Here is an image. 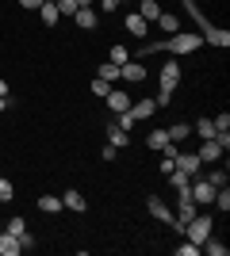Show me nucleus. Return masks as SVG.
<instances>
[{
  "instance_id": "obj_39",
  "label": "nucleus",
  "mask_w": 230,
  "mask_h": 256,
  "mask_svg": "<svg viewBox=\"0 0 230 256\" xmlns=\"http://www.w3.org/2000/svg\"><path fill=\"white\" fill-rule=\"evenodd\" d=\"M173 168H176V164H173V157H161V176H169Z\"/></svg>"
},
{
  "instance_id": "obj_32",
  "label": "nucleus",
  "mask_w": 230,
  "mask_h": 256,
  "mask_svg": "<svg viewBox=\"0 0 230 256\" xmlns=\"http://www.w3.org/2000/svg\"><path fill=\"white\" fill-rule=\"evenodd\" d=\"M173 252L176 256H199V245H196V241H184V245H176Z\"/></svg>"
},
{
  "instance_id": "obj_43",
  "label": "nucleus",
  "mask_w": 230,
  "mask_h": 256,
  "mask_svg": "<svg viewBox=\"0 0 230 256\" xmlns=\"http://www.w3.org/2000/svg\"><path fill=\"white\" fill-rule=\"evenodd\" d=\"M77 8H92V0H77Z\"/></svg>"
},
{
  "instance_id": "obj_29",
  "label": "nucleus",
  "mask_w": 230,
  "mask_h": 256,
  "mask_svg": "<svg viewBox=\"0 0 230 256\" xmlns=\"http://www.w3.org/2000/svg\"><path fill=\"white\" fill-rule=\"evenodd\" d=\"M8 234L16 237V241H20V237L27 234V222H23V218H8Z\"/></svg>"
},
{
  "instance_id": "obj_3",
  "label": "nucleus",
  "mask_w": 230,
  "mask_h": 256,
  "mask_svg": "<svg viewBox=\"0 0 230 256\" xmlns=\"http://www.w3.org/2000/svg\"><path fill=\"white\" fill-rule=\"evenodd\" d=\"M211 230H215V218H211V214H196L192 222H184V230H180V234H184L188 241H196V245H199Z\"/></svg>"
},
{
  "instance_id": "obj_24",
  "label": "nucleus",
  "mask_w": 230,
  "mask_h": 256,
  "mask_svg": "<svg viewBox=\"0 0 230 256\" xmlns=\"http://www.w3.org/2000/svg\"><path fill=\"white\" fill-rule=\"evenodd\" d=\"M108 62H111V65H123V62H131V50H127L123 42H115V46L108 50Z\"/></svg>"
},
{
  "instance_id": "obj_12",
  "label": "nucleus",
  "mask_w": 230,
  "mask_h": 256,
  "mask_svg": "<svg viewBox=\"0 0 230 256\" xmlns=\"http://www.w3.org/2000/svg\"><path fill=\"white\" fill-rule=\"evenodd\" d=\"M123 27H127V31H131V38H146V27H150V23L142 20V16H138V12H127V20H123Z\"/></svg>"
},
{
  "instance_id": "obj_23",
  "label": "nucleus",
  "mask_w": 230,
  "mask_h": 256,
  "mask_svg": "<svg viewBox=\"0 0 230 256\" xmlns=\"http://www.w3.org/2000/svg\"><path fill=\"white\" fill-rule=\"evenodd\" d=\"M211 203L219 206V214H230V188H226V184L215 188V199H211Z\"/></svg>"
},
{
  "instance_id": "obj_9",
  "label": "nucleus",
  "mask_w": 230,
  "mask_h": 256,
  "mask_svg": "<svg viewBox=\"0 0 230 256\" xmlns=\"http://www.w3.org/2000/svg\"><path fill=\"white\" fill-rule=\"evenodd\" d=\"M119 76L127 80V84H142V80H146V65L138 62V58H131V62L119 65Z\"/></svg>"
},
{
  "instance_id": "obj_4",
  "label": "nucleus",
  "mask_w": 230,
  "mask_h": 256,
  "mask_svg": "<svg viewBox=\"0 0 230 256\" xmlns=\"http://www.w3.org/2000/svg\"><path fill=\"white\" fill-rule=\"evenodd\" d=\"M146 210H150L153 218H157V222H165V226H173V230H180V226H176V214H173V206L165 203L161 195H146Z\"/></svg>"
},
{
  "instance_id": "obj_5",
  "label": "nucleus",
  "mask_w": 230,
  "mask_h": 256,
  "mask_svg": "<svg viewBox=\"0 0 230 256\" xmlns=\"http://www.w3.org/2000/svg\"><path fill=\"white\" fill-rule=\"evenodd\" d=\"M180 84V62H161V73H157V92H176Z\"/></svg>"
},
{
  "instance_id": "obj_21",
  "label": "nucleus",
  "mask_w": 230,
  "mask_h": 256,
  "mask_svg": "<svg viewBox=\"0 0 230 256\" xmlns=\"http://www.w3.org/2000/svg\"><path fill=\"white\" fill-rule=\"evenodd\" d=\"M153 23H157V27H161L165 34H176V31H180V20H176L173 12H161V16H157Z\"/></svg>"
},
{
  "instance_id": "obj_10",
  "label": "nucleus",
  "mask_w": 230,
  "mask_h": 256,
  "mask_svg": "<svg viewBox=\"0 0 230 256\" xmlns=\"http://www.w3.org/2000/svg\"><path fill=\"white\" fill-rule=\"evenodd\" d=\"M62 206H66V210H73V214H85V210H88V199L77 192V188H69V192L62 195Z\"/></svg>"
},
{
  "instance_id": "obj_8",
  "label": "nucleus",
  "mask_w": 230,
  "mask_h": 256,
  "mask_svg": "<svg viewBox=\"0 0 230 256\" xmlns=\"http://www.w3.org/2000/svg\"><path fill=\"white\" fill-rule=\"evenodd\" d=\"M104 134H108V146H115V150H127V146H131V134H127L115 118H108V122H104Z\"/></svg>"
},
{
  "instance_id": "obj_34",
  "label": "nucleus",
  "mask_w": 230,
  "mask_h": 256,
  "mask_svg": "<svg viewBox=\"0 0 230 256\" xmlns=\"http://www.w3.org/2000/svg\"><path fill=\"white\" fill-rule=\"evenodd\" d=\"M119 4H123V0H100V12H104V16H111Z\"/></svg>"
},
{
  "instance_id": "obj_33",
  "label": "nucleus",
  "mask_w": 230,
  "mask_h": 256,
  "mask_svg": "<svg viewBox=\"0 0 230 256\" xmlns=\"http://www.w3.org/2000/svg\"><path fill=\"white\" fill-rule=\"evenodd\" d=\"M92 92H96V96L104 100V96H108V92H111V84H108V80H100V76H96V80H92Z\"/></svg>"
},
{
  "instance_id": "obj_30",
  "label": "nucleus",
  "mask_w": 230,
  "mask_h": 256,
  "mask_svg": "<svg viewBox=\"0 0 230 256\" xmlns=\"http://www.w3.org/2000/svg\"><path fill=\"white\" fill-rule=\"evenodd\" d=\"M58 16L73 20V16H77V0H58Z\"/></svg>"
},
{
  "instance_id": "obj_37",
  "label": "nucleus",
  "mask_w": 230,
  "mask_h": 256,
  "mask_svg": "<svg viewBox=\"0 0 230 256\" xmlns=\"http://www.w3.org/2000/svg\"><path fill=\"white\" fill-rule=\"evenodd\" d=\"M207 180H211V184H215V188H222V184H226V168H222V172H211Z\"/></svg>"
},
{
  "instance_id": "obj_31",
  "label": "nucleus",
  "mask_w": 230,
  "mask_h": 256,
  "mask_svg": "<svg viewBox=\"0 0 230 256\" xmlns=\"http://www.w3.org/2000/svg\"><path fill=\"white\" fill-rule=\"evenodd\" d=\"M211 122H215V138H219V134H230V115L226 111H222L219 118H211Z\"/></svg>"
},
{
  "instance_id": "obj_36",
  "label": "nucleus",
  "mask_w": 230,
  "mask_h": 256,
  "mask_svg": "<svg viewBox=\"0 0 230 256\" xmlns=\"http://www.w3.org/2000/svg\"><path fill=\"white\" fill-rule=\"evenodd\" d=\"M119 153H123V150H115V146H104V150H100V157H104V160H115Z\"/></svg>"
},
{
  "instance_id": "obj_20",
  "label": "nucleus",
  "mask_w": 230,
  "mask_h": 256,
  "mask_svg": "<svg viewBox=\"0 0 230 256\" xmlns=\"http://www.w3.org/2000/svg\"><path fill=\"white\" fill-rule=\"evenodd\" d=\"M146 146H150V150H165V146H169V130L165 126L150 130V134H146Z\"/></svg>"
},
{
  "instance_id": "obj_35",
  "label": "nucleus",
  "mask_w": 230,
  "mask_h": 256,
  "mask_svg": "<svg viewBox=\"0 0 230 256\" xmlns=\"http://www.w3.org/2000/svg\"><path fill=\"white\" fill-rule=\"evenodd\" d=\"M153 104H157V107H169V104H173V92H157V96H153Z\"/></svg>"
},
{
  "instance_id": "obj_14",
  "label": "nucleus",
  "mask_w": 230,
  "mask_h": 256,
  "mask_svg": "<svg viewBox=\"0 0 230 256\" xmlns=\"http://www.w3.org/2000/svg\"><path fill=\"white\" fill-rule=\"evenodd\" d=\"M73 23L81 27V31H96V8H77V16H73Z\"/></svg>"
},
{
  "instance_id": "obj_19",
  "label": "nucleus",
  "mask_w": 230,
  "mask_h": 256,
  "mask_svg": "<svg viewBox=\"0 0 230 256\" xmlns=\"http://www.w3.org/2000/svg\"><path fill=\"white\" fill-rule=\"evenodd\" d=\"M20 252H23V245L4 230V234H0V256H20Z\"/></svg>"
},
{
  "instance_id": "obj_2",
  "label": "nucleus",
  "mask_w": 230,
  "mask_h": 256,
  "mask_svg": "<svg viewBox=\"0 0 230 256\" xmlns=\"http://www.w3.org/2000/svg\"><path fill=\"white\" fill-rule=\"evenodd\" d=\"M180 8L192 16V23L199 27V34H203V42H207V46H219V50H226V46H230V31H219V27L196 8V0H180Z\"/></svg>"
},
{
  "instance_id": "obj_17",
  "label": "nucleus",
  "mask_w": 230,
  "mask_h": 256,
  "mask_svg": "<svg viewBox=\"0 0 230 256\" xmlns=\"http://www.w3.org/2000/svg\"><path fill=\"white\" fill-rule=\"evenodd\" d=\"M134 12H138L146 23H153L157 16H161V4H157V0H138V8H134Z\"/></svg>"
},
{
  "instance_id": "obj_11",
  "label": "nucleus",
  "mask_w": 230,
  "mask_h": 256,
  "mask_svg": "<svg viewBox=\"0 0 230 256\" xmlns=\"http://www.w3.org/2000/svg\"><path fill=\"white\" fill-rule=\"evenodd\" d=\"M173 164H176L180 172H188V176H196V172L203 168V160H199L196 153H176V157H173Z\"/></svg>"
},
{
  "instance_id": "obj_1",
  "label": "nucleus",
  "mask_w": 230,
  "mask_h": 256,
  "mask_svg": "<svg viewBox=\"0 0 230 256\" xmlns=\"http://www.w3.org/2000/svg\"><path fill=\"white\" fill-rule=\"evenodd\" d=\"M199 46H203V34H196V31H176V34H165L161 42H142L131 58H138V62H142L146 54H173V58H188V54H196Z\"/></svg>"
},
{
  "instance_id": "obj_40",
  "label": "nucleus",
  "mask_w": 230,
  "mask_h": 256,
  "mask_svg": "<svg viewBox=\"0 0 230 256\" xmlns=\"http://www.w3.org/2000/svg\"><path fill=\"white\" fill-rule=\"evenodd\" d=\"M39 4L43 0H20V8H27V12H39Z\"/></svg>"
},
{
  "instance_id": "obj_25",
  "label": "nucleus",
  "mask_w": 230,
  "mask_h": 256,
  "mask_svg": "<svg viewBox=\"0 0 230 256\" xmlns=\"http://www.w3.org/2000/svg\"><path fill=\"white\" fill-rule=\"evenodd\" d=\"M165 130H169V142H184L192 134V122H173V126H165Z\"/></svg>"
},
{
  "instance_id": "obj_26",
  "label": "nucleus",
  "mask_w": 230,
  "mask_h": 256,
  "mask_svg": "<svg viewBox=\"0 0 230 256\" xmlns=\"http://www.w3.org/2000/svg\"><path fill=\"white\" fill-rule=\"evenodd\" d=\"M192 130H196L199 138L207 142V138H215V122H211V118H196V122H192Z\"/></svg>"
},
{
  "instance_id": "obj_13",
  "label": "nucleus",
  "mask_w": 230,
  "mask_h": 256,
  "mask_svg": "<svg viewBox=\"0 0 230 256\" xmlns=\"http://www.w3.org/2000/svg\"><path fill=\"white\" fill-rule=\"evenodd\" d=\"M222 153H226V150L219 146V138H207L203 146H199V153H196V157H199V160H207V164H211V160H222Z\"/></svg>"
},
{
  "instance_id": "obj_22",
  "label": "nucleus",
  "mask_w": 230,
  "mask_h": 256,
  "mask_svg": "<svg viewBox=\"0 0 230 256\" xmlns=\"http://www.w3.org/2000/svg\"><path fill=\"white\" fill-rule=\"evenodd\" d=\"M39 210H43V214H62L66 206H62L58 195H39Z\"/></svg>"
},
{
  "instance_id": "obj_18",
  "label": "nucleus",
  "mask_w": 230,
  "mask_h": 256,
  "mask_svg": "<svg viewBox=\"0 0 230 256\" xmlns=\"http://www.w3.org/2000/svg\"><path fill=\"white\" fill-rule=\"evenodd\" d=\"M199 252H211V256H226L230 248L222 245L219 237H211V234H207V237H203V241H199Z\"/></svg>"
},
{
  "instance_id": "obj_28",
  "label": "nucleus",
  "mask_w": 230,
  "mask_h": 256,
  "mask_svg": "<svg viewBox=\"0 0 230 256\" xmlns=\"http://www.w3.org/2000/svg\"><path fill=\"white\" fill-rule=\"evenodd\" d=\"M16 199V184H8V176H0V203H12Z\"/></svg>"
},
{
  "instance_id": "obj_7",
  "label": "nucleus",
  "mask_w": 230,
  "mask_h": 256,
  "mask_svg": "<svg viewBox=\"0 0 230 256\" xmlns=\"http://www.w3.org/2000/svg\"><path fill=\"white\" fill-rule=\"evenodd\" d=\"M127 115H131L134 122H146V118H153V115H157V104H153V96H146V100H134V104L127 107Z\"/></svg>"
},
{
  "instance_id": "obj_38",
  "label": "nucleus",
  "mask_w": 230,
  "mask_h": 256,
  "mask_svg": "<svg viewBox=\"0 0 230 256\" xmlns=\"http://www.w3.org/2000/svg\"><path fill=\"white\" fill-rule=\"evenodd\" d=\"M20 245H23V252H27V248H35V234H31V230L20 237Z\"/></svg>"
},
{
  "instance_id": "obj_42",
  "label": "nucleus",
  "mask_w": 230,
  "mask_h": 256,
  "mask_svg": "<svg viewBox=\"0 0 230 256\" xmlns=\"http://www.w3.org/2000/svg\"><path fill=\"white\" fill-rule=\"evenodd\" d=\"M0 96H4V100L12 96V92H8V80H4V76H0Z\"/></svg>"
},
{
  "instance_id": "obj_41",
  "label": "nucleus",
  "mask_w": 230,
  "mask_h": 256,
  "mask_svg": "<svg viewBox=\"0 0 230 256\" xmlns=\"http://www.w3.org/2000/svg\"><path fill=\"white\" fill-rule=\"evenodd\" d=\"M12 104H16V100H12V96H8V100L0 96V115H4V111H8V107H12Z\"/></svg>"
},
{
  "instance_id": "obj_27",
  "label": "nucleus",
  "mask_w": 230,
  "mask_h": 256,
  "mask_svg": "<svg viewBox=\"0 0 230 256\" xmlns=\"http://www.w3.org/2000/svg\"><path fill=\"white\" fill-rule=\"evenodd\" d=\"M100 80H108V84H115V80H119V65H111V62H104V65H100Z\"/></svg>"
},
{
  "instance_id": "obj_16",
  "label": "nucleus",
  "mask_w": 230,
  "mask_h": 256,
  "mask_svg": "<svg viewBox=\"0 0 230 256\" xmlns=\"http://www.w3.org/2000/svg\"><path fill=\"white\" fill-rule=\"evenodd\" d=\"M108 107H111V115H119V111H127V107H131V96H127V92H115V88H111L108 96Z\"/></svg>"
},
{
  "instance_id": "obj_6",
  "label": "nucleus",
  "mask_w": 230,
  "mask_h": 256,
  "mask_svg": "<svg viewBox=\"0 0 230 256\" xmlns=\"http://www.w3.org/2000/svg\"><path fill=\"white\" fill-rule=\"evenodd\" d=\"M211 199H215V184H211L207 176H199V172H196V176H192V203H196V206H207Z\"/></svg>"
},
{
  "instance_id": "obj_15",
  "label": "nucleus",
  "mask_w": 230,
  "mask_h": 256,
  "mask_svg": "<svg viewBox=\"0 0 230 256\" xmlns=\"http://www.w3.org/2000/svg\"><path fill=\"white\" fill-rule=\"evenodd\" d=\"M39 20H43L46 27H58V20H62V16H58V0H43V4H39Z\"/></svg>"
}]
</instances>
